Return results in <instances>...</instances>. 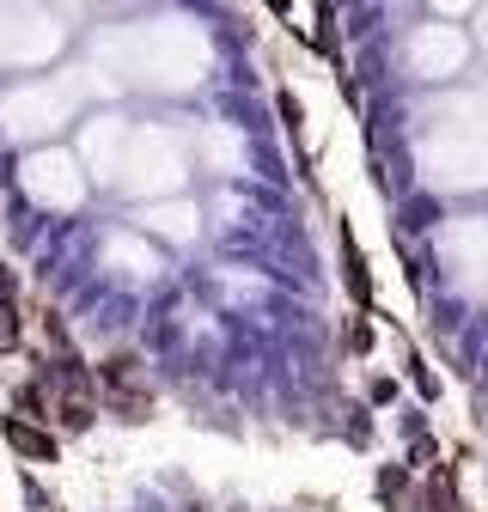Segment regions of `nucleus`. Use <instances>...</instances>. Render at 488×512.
Masks as SVG:
<instances>
[{
  "label": "nucleus",
  "mask_w": 488,
  "mask_h": 512,
  "mask_svg": "<svg viewBox=\"0 0 488 512\" xmlns=\"http://www.w3.org/2000/svg\"><path fill=\"white\" fill-rule=\"evenodd\" d=\"M0 439H7L25 464H55V433H49V427H31L25 415H7V421H0Z\"/></svg>",
  "instance_id": "f257e3e1"
},
{
  "label": "nucleus",
  "mask_w": 488,
  "mask_h": 512,
  "mask_svg": "<svg viewBox=\"0 0 488 512\" xmlns=\"http://www.w3.org/2000/svg\"><path fill=\"white\" fill-rule=\"evenodd\" d=\"M342 269H348V293L354 305H373V281H366V263H360V244L342 232Z\"/></svg>",
  "instance_id": "f03ea898"
}]
</instances>
